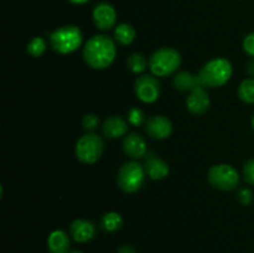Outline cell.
Listing matches in <instances>:
<instances>
[{
    "instance_id": "1",
    "label": "cell",
    "mask_w": 254,
    "mask_h": 253,
    "mask_svg": "<svg viewBox=\"0 0 254 253\" xmlns=\"http://www.w3.org/2000/svg\"><path fill=\"white\" fill-rule=\"evenodd\" d=\"M116 55V44L107 35H96L91 37L83 47L84 61L94 69H104L111 66Z\"/></svg>"
},
{
    "instance_id": "2",
    "label": "cell",
    "mask_w": 254,
    "mask_h": 253,
    "mask_svg": "<svg viewBox=\"0 0 254 253\" xmlns=\"http://www.w3.org/2000/svg\"><path fill=\"white\" fill-rule=\"evenodd\" d=\"M232 77V64L228 60L217 57L208 61L198 72L201 86L217 88L223 86Z\"/></svg>"
},
{
    "instance_id": "3",
    "label": "cell",
    "mask_w": 254,
    "mask_h": 253,
    "mask_svg": "<svg viewBox=\"0 0 254 253\" xmlns=\"http://www.w3.org/2000/svg\"><path fill=\"white\" fill-rule=\"evenodd\" d=\"M83 41V35L79 27L74 25H64L50 35V44L56 52L62 55L76 51Z\"/></svg>"
},
{
    "instance_id": "4",
    "label": "cell",
    "mask_w": 254,
    "mask_h": 253,
    "mask_svg": "<svg viewBox=\"0 0 254 253\" xmlns=\"http://www.w3.org/2000/svg\"><path fill=\"white\" fill-rule=\"evenodd\" d=\"M181 55L173 47H161L156 50L149 60V68L156 77H166L179 69Z\"/></svg>"
},
{
    "instance_id": "5",
    "label": "cell",
    "mask_w": 254,
    "mask_h": 253,
    "mask_svg": "<svg viewBox=\"0 0 254 253\" xmlns=\"http://www.w3.org/2000/svg\"><path fill=\"white\" fill-rule=\"evenodd\" d=\"M145 169L136 161H128L118 171L117 183L123 191L134 193L141 189L145 181Z\"/></svg>"
},
{
    "instance_id": "6",
    "label": "cell",
    "mask_w": 254,
    "mask_h": 253,
    "mask_svg": "<svg viewBox=\"0 0 254 253\" xmlns=\"http://www.w3.org/2000/svg\"><path fill=\"white\" fill-rule=\"evenodd\" d=\"M103 151V139L94 133L84 134L76 144V156L83 164H94L101 159Z\"/></svg>"
},
{
    "instance_id": "7",
    "label": "cell",
    "mask_w": 254,
    "mask_h": 253,
    "mask_svg": "<svg viewBox=\"0 0 254 253\" xmlns=\"http://www.w3.org/2000/svg\"><path fill=\"white\" fill-rule=\"evenodd\" d=\"M207 180L212 188L221 191L236 190L240 184V175L233 166L228 164L213 165L207 173Z\"/></svg>"
},
{
    "instance_id": "8",
    "label": "cell",
    "mask_w": 254,
    "mask_h": 253,
    "mask_svg": "<svg viewBox=\"0 0 254 253\" xmlns=\"http://www.w3.org/2000/svg\"><path fill=\"white\" fill-rule=\"evenodd\" d=\"M134 91L136 97L144 103H153L159 98L161 92L160 82L156 77L144 74L136 78L134 83Z\"/></svg>"
},
{
    "instance_id": "9",
    "label": "cell",
    "mask_w": 254,
    "mask_h": 253,
    "mask_svg": "<svg viewBox=\"0 0 254 253\" xmlns=\"http://www.w3.org/2000/svg\"><path fill=\"white\" fill-rule=\"evenodd\" d=\"M145 131L153 139L163 140L170 136L173 133V123L169 118L164 116L150 117L145 122Z\"/></svg>"
},
{
    "instance_id": "10",
    "label": "cell",
    "mask_w": 254,
    "mask_h": 253,
    "mask_svg": "<svg viewBox=\"0 0 254 253\" xmlns=\"http://www.w3.org/2000/svg\"><path fill=\"white\" fill-rule=\"evenodd\" d=\"M93 21L99 30L107 31L112 29L117 21L116 9L109 2H99L93 9Z\"/></svg>"
},
{
    "instance_id": "11",
    "label": "cell",
    "mask_w": 254,
    "mask_h": 253,
    "mask_svg": "<svg viewBox=\"0 0 254 253\" xmlns=\"http://www.w3.org/2000/svg\"><path fill=\"white\" fill-rule=\"evenodd\" d=\"M69 235L76 242H88L96 237L97 227L92 221L77 218L69 226Z\"/></svg>"
},
{
    "instance_id": "12",
    "label": "cell",
    "mask_w": 254,
    "mask_h": 253,
    "mask_svg": "<svg viewBox=\"0 0 254 253\" xmlns=\"http://www.w3.org/2000/svg\"><path fill=\"white\" fill-rule=\"evenodd\" d=\"M211 101L208 93L206 92L205 87L198 86L195 89L190 92V96L186 99V107L189 111L196 116H201V114L206 113V111L210 107Z\"/></svg>"
},
{
    "instance_id": "13",
    "label": "cell",
    "mask_w": 254,
    "mask_h": 253,
    "mask_svg": "<svg viewBox=\"0 0 254 253\" xmlns=\"http://www.w3.org/2000/svg\"><path fill=\"white\" fill-rule=\"evenodd\" d=\"M123 150L129 158L140 159L146 154V141L140 134L130 133L124 138Z\"/></svg>"
},
{
    "instance_id": "14",
    "label": "cell",
    "mask_w": 254,
    "mask_h": 253,
    "mask_svg": "<svg viewBox=\"0 0 254 253\" xmlns=\"http://www.w3.org/2000/svg\"><path fill=\"white\" fill-rule=\"evenodd\" d=\"M102 133L108 139H118L128 133V123L122 117L112 116L104 121Z\"/></svg>"
},
{
    "instance_id": "15",
    "label": "cell",
    "mask_w": 254,
    "mask_h": 253,
    "mask_svg": "<svg viewBox=\"0 0 254 253\" xmlns=\"http://www.w3.org/2000/svg\"><path fill=\"white\" fill-rule=\"evenodd\" d=\"M71 247L68 233L62 230H56L50 233L47 238V248L50 253H67Z\"/></svg>"
},
{
    "instance_id": "16",
    "label": "cell",
    "mask_w": 254,
    "mask_h": 253,
    "mask_svg": "<svg viewBox=\"0 0 254 253\" xmlns=\"http://www.w3.org/2000/svg\"><path fill=\"white\" fill-rule=\"evenodd\" d=\"M173 84L178 91L180 92H188L192 91L196 87L201 86L200 78H198V73H191L188 71H181L174 76Z\"/></svg>"
},
{
    "instance_id": "17",
    "label": "cell",
    "mask_w": 254,
    "mask_h": 253,
    "mask_svg": "<svg viewBox=\"0 0 254 253\" xmlns=\"http://www.w3.org/2000/svg\"><path fill=\"white\" fill-rule=\"evenodd\" d=\"M145 169L146 175L153 180H163L169 175V166L168 164L160 158H150L145 161Z\"/></svg>"
},
{
    "instance_id": "18",
    "label": "cell",
    "mask_w": 254,
    "mask_h": 253,
    "mask_svg": "<svg viewBox=\"0 0 254 253\" xmlns=\"http://www.w3.org/2000/svg\"><path fill=\"white\" fill-rule=\"evenodd\" d=\"M136 36V31L130 24H119L114 30V40L122 46H128L134 41Z\"/></svg>"
},
{
    "instance_id": "19",
    "label": "cell",
    "mask_w": 254,
    "mask_h": 253,
    "mask_svg": "<svg viewBox=\"0 0 254 253\" xmlns=\"http://www.w3.org/2000/svg\"><path fill=\"white\" fill-rule=\"evenodd\" d=\"M123 226V218L118 212H107L101 218V228L106 232H116Z\"/></svg>"
},
{
    "instance_id": "20",
    "label": "cell",
    "mask_w": 254,
    "mask_h": 253,
    "mask_svg": "<svg viewBox=\"0 0 254 253\" xmlns=\"http://www.w3.org/2000/svg\"><path fill=\"white\" fill-rule=\"evenodd\" d=\"M127 66L133 73H141L145 71L149 66V61L143 54L134 52L127 59Z\"/></svg>"
},
{
    "instance_id": "21",
    "label": "cell",
    "mask_w": 254,
    "mask_h": 253,
    "mask_svg": "<svg viewBox=\"0 0 254 253\" xmlns=\"http://www.w3.org/2000/svg\"><path fill=\"white\" fill-rule=\"evenodd\" d=\"M238 97L246 103H254V78H246L238 87Z\"/></svg>"
},
{
    "instance_id": "22",
    "label": "cell",
    "mask_w": 254,
    "mask_h": 253,
    "mask_svg": "<svg viewBox=\"0 0 254 253\" xmlns=\"http://www.w3.org/2000/svg\"><path fill=\"white\" fill-rule=\"evenodd\" d=\"M46 41L42 37H34L27 45V54L31 55L32 57H41L46 51Z\"/></svg>"
},
{
    "instance_id": "23",
    "label": "cell",
    "mask_w": 254,
    "mask_h": 253,
    "mask_svg": "<svg viewBox=\"0 0 254 253\" xmlns=\"http://www.w3.org/2000/svg\"><path fill=\"white\" fill-rule=\"evenodd\" d=\"M128 122L134 126H141L145 122V113H144L143 109L138 108V107H133L128 112Z\"/></svg>"
},
{
    "instance_id": "24",
    "label": "cell",
    "mask_w": 254,
    "mask_h": 253,
    "mask_svg": "<svg viewBox=\"0 0 254 253\" xmlns=\"http://www.w3.org/2000/svg\"><path fill=\"white\" fill-rule=\"evenodd\" d=\"M82 126L86 130H88L89 133H92L93 130H96L99 126V118L96 114H87L82 119Z\"/></svg>"
},
{
    "instance_id": "25",
    "label": "cell",
    "mask_w": 254,
    "mask_h": 253,
    "mask_svg": "<svg viewBox=\"0 0 254 253\" xmlns=\"http://www.w3.org/2000/svg\"><path fill=\"white\" fill-rule=\"evenodd\" d=\"M254 198V195H253V191L251 190V189L248 188H243V189H240L237 192V201L241 203V205L243 206H248L252 203Z\"/></svg>"
},
{
    "instance_id": "26",
    "label": "cell",
    "mask_w": 254,
    "mask_h": 253,
    "mask_svg": "<svg viewBox=\"0 0 254 253\" xmlns=\"http://www.w3.org/2000/svg\"><path fill=\"white\" fill-rule=\"evenodd\" d=\"M243 178L250 185H254V158L250 159L243 166Z\"/></svg>"
},
{
    "instance_id": "27",
    "label": "cell",
    "mask_w": 254,
    "mask_h": 253,
    "mask_svg": "<svg viewBox=\"0 0 254 253\" xmlns=\"http://www.w3.org/2000/svg\"><path fill=\"white\" fill-rule=\"evenodd\" d=\"M243 50L246 51V54L254 57V32L245 37V40H243Z\"/></svg>"
},
{
    "instance_id": "28",
    "label": "cell",
    "mask_w": 254,
    "mask_h": 253,
    "mask_svg": "<svg viewBox=\"0 0 254 253\" xmlns=\"http://www.w3.org/2000/svg\"><path fill=\"white\" fill-rule=\"evenodd\" d=\"M118 253H136L135 248L129 245H124L118 248Z\"/></svg>"
},
{
    "instance_id": "29",
    "label": "cell",
    "mask_w": 254,
    "mask_h": 253,
    "mask_svg": "<svg viewBox=\"0 0 254 253\" xmlns=\"http://www.w3.org/2000/svg\"><path fill=\"white\" fill-rule=\"evenodd\" d=\"M247 73L254 77V61H250L247 63Z\"/></svg>"
},
{
    "instance_id": "30",
    "label": "cell",
    "mask_w": 254,
    "mask_h": 253,
    "mask_svg": "<svg viewBox=\"0 0 254 253\" xmlns=\"http://www.w3.org/2000/svg\"><path fill=\"white\" fill-rule=\"evenodd\" d=\"M68 1L72 2V4H86L89 0H68Z\"/></svg>"
},
{
    "instance_id": "31",
    "label": "cell",
    "mask_w": 254,
    "mask_h": 253,
    "mask_svg": "<svg viewBox=\"0 0 254 253\" xmlns=\"http://www.w3.org/2000/svg\"><path fill=\"white\" fill-rule=\"evenodd\" d=\"M67 253H83V252H81V251H78V250H73V251H69V252H67Z\"/></svg>"
},
{
    "instance_id": "32",
    "label": "cell",
    "mask_w": 254,
    "mask_h": 253,
    "mask_svg": "<svg viewBox=\"0 0 254 253\" xmlns=\"http://www.w3.org/2000/svg\"><path fill=\"white\" fill-rule=\"evenodd\" d=\"M252 126H253V129H254V116H253V118H252Z\"/></svg>"
}]
</instances>
